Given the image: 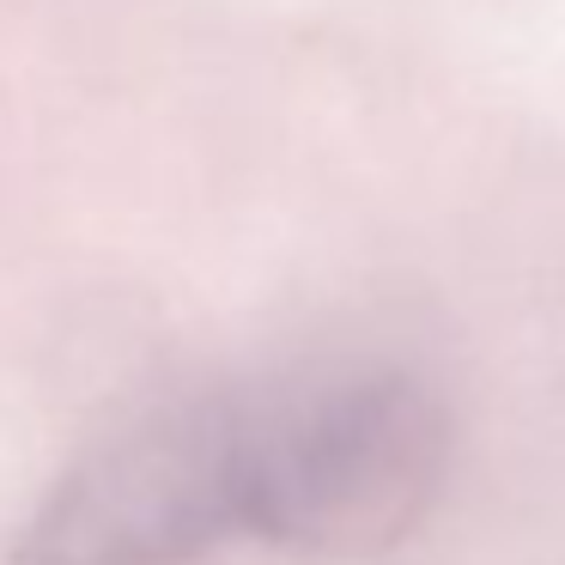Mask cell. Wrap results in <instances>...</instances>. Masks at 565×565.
Here are the masks:
<instances>
[{
    "mask_svg": "<svg viewBox=\"0 0 565 565\" xmlns=\"http://www.w3.org/2000/svg\"><path fill=\"white\" fill-rule=\"evenodd\" d=\"M450 407L402 365L249 390V535L322 559L402 547L444 492Z\"/></svg>",
    "mask_w": 565,
    "mask_h": 565,
    "instance_id": "1",
    "label": "cell"
},
{
    "mask_svg": "<svg viewBox=\"0 0 565 565\" xmlns=\"http://www.w3.org/2000/svg\"><path fill=\"white\" fill-rule=\"evenodd\" d=\"M232 535H249V390H201L92 444L13 565H183Z\"/></svg>",
    "mask_w": 565,
    "mask_h": 565,
    "instance_id": "2",
    "label": "cell"
}]
</instances>
